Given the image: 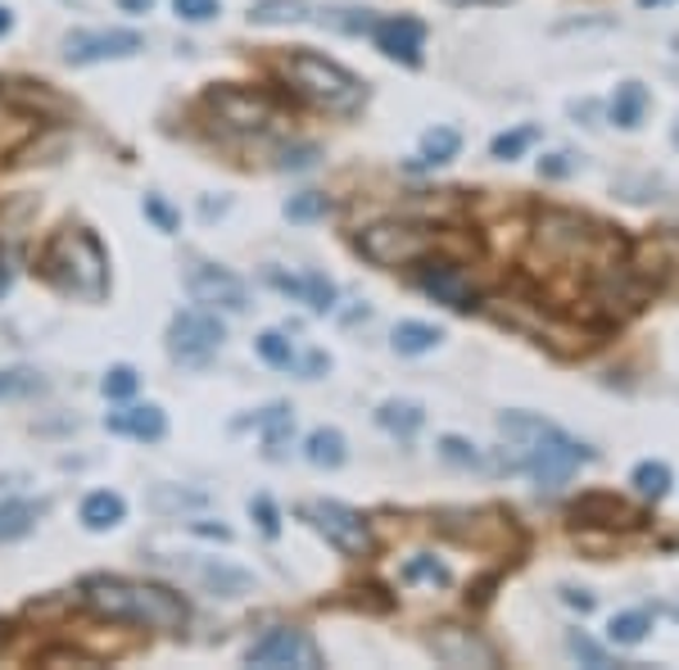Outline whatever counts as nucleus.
<instances>
[{"label": "nucleus", "mask_w": 679, "mask_h": 670, "mask_svg": "<svg viewBox=\"0 0 679 670\" xmlns=\"http://www.w3.org/2000/svg\"><path fill=\"white\" fill-rule=\"evenodd\" d=\"M675 146H679V127H675Z\"/></svg>", "instance_id": "09e8293b"}, {"label": "nucleus", "mask_w": 679, "mask_h": 670, "mask_svg": "<svg viewBox=\"0 0 679 670\" xmlns=\"http://www.w3.org/2000/svg\"><path fill=\"white\" fill-rule=\"evenodd\" d=\"M430 652L440 657L445 666H499V652L484 643L480 635L471 630H458V626H440L430 635Z\"/></svg>", "instance_id": "2eb2a0df"}, {"label": "nucleus", "mask_w": 679, "mask_h": 670, "mask_svg": "<svg viewBox=\"0 0 679 670\" xmlns=\"http://www.w3.org/2000/svg\"><path fill=\"white\" fill-rule=\"evenodd\" d=\"M579 168V159L575 155H549V159H540V177H549V181H562V177H571Z\"/></svg>", "instance_id": "58836bf2"}, {"label": "nucleus", "mask_w": 679, "mask_h": 670, "mask_svg": "<svg viewBox=\"0 0 679 670\" xmlns=\"http://www.w3.org/2000/svg\"><path fill=\"white\" fill-rule=\"evenodd\" d=\"M186 291H190V300H196V304H209V308H227V313H246L250 308V285L240 281L236 272L213 268V263L190 268Z\"/></svg>", "instance_id": "f8f14e48"}, {"label": "nucleus", "mask_w": 679, "mask_h": 670, "mask_svg": "<svg viewBox=\"0 0 679 670\" xmlns=\"http://www.w3.org/2000/svg\"><path fill=\"white\" fill-rule=\"evenodd\" d=\"M440 341H445V331L430 326V322H399L395 335H390L395 354H404V358H421V354H430Z\"/></svg>", "instance_id": "393cba45"}, {"label": "nucleus", "mask_w": 679, "mask_h": 670, "mask_svg": "<svg viewBox=\"0 0 679 670\" xmlns=\"http://www.w3.org/2000/svg\"><path fill=\"white\" fill-rule=\"evenodd\" d=\"M639 6H648V10H652V6H670V0H639Z\"/></svg>", "instance_id": "de8ad7c7"}, {"label": "nucleus", "mask_w": 679, "mask_h": 670, "mask_svg": "<svg viewBox=\"0 0 679 670\" xmlns=\"http://www.w3.org/2000/svg\"><path fill=\"white\" fill-rule=\"evenodd\" d=\"M173 10L186 19V23H209L222 14V0H173Z\"/></svg>", "instance_id": "4c0bfd02"}, {"label": "nucleus", "mask_w": 679, "mask_h": 670, "mask_svg": "<svg viewBox=\"0 0 679 670\" xmlns=\"http://www.w3.org/2000/svg\"><path fill=\"white\" fill-rule=\"evenodd\" d=\"M41 390H45V380L32 367H6L0 371V399H32Z\"/></svg>", "instance_id": "c85d7f7f"}, {"label": "nucleus", "mask_w": 679, "mask_h": 670, "mask_svg": "<svg viewBox=\"0 0 679 670\" xmlns=\"http://www.w3.org/2000/svg\"><path fill=\"white\" fill-rule=\"evenodd\" d=\"M399 580H404V585H421V580H426V585H440V589H445L453 576H449L445 562H435V557H412V562L399 570Z\"/></svg>", "instance_id": "473e14b6"}, {"label": "nucleus", "mask_w": 679, "mask_h": 670, "mask_svg": "<svg viewBox=\"0 0 679 670\" xmlns=\"http://www.w3.org/2000/svg\"><path fill=\"white\" fill-rule=\"evenodd\" d=\"M250 512L259 516V525H263V535H268V540H276V535H281V521H276V507H272L268 499H254V503H250Z\"/></svg>", "instance_id": "ea45409f"}, {"label": "nucleus", "mask_w": 679, "mask_h": 670, "mask_svg": "<svg viewBox=\"0 0 679 670\" xmlns=\"http://www.w3.org/2000/svg\"><path fill=\"white\" fill-rule=\"evenodd\" d=\"M648 630H652V611H644V607L616 611L607 620V643H616V648H639L648 639Z\"/></svg>", "instance_id": "bb28decb"}, {"label": "nucleus", "mask_w": 679, "mask_h": 670, "mask_svg": "<svg viewBox=\"0 0 679 670\" xmlns=\"http://www.w3.org/2000/svg\"><path fill=\"white\" fill-rule=\"evenodd\" d=\"M644 118H648V86L644 82H620L616 95H612V123L635 132Z\"/></svg>", "instance_id": "412c9836"}, {"label": "nucleus", "mask_w": 679, "mask_h": 670, "mask_svg": "<svg viewBox=\"0 0 679 670\" xmlns=\"http://www.w3.org/2000/svg\"><path fill=\"white\" fill-rule=\"evenodd\" d=\"M140 51H145V36L136 28H82L64 36L69 64H105V60H127Z\"/></svg>", "instance_id": "0eeeda50"}, {"label": "nucleus", "mask_w": 679, "mask_h": 670, "mask_svg": "<svg viewBox=\"0 0 679 670\" xmlns=\"http://www.w3.org/2000/svg\"><path fill=\"white\" fill-rule=\"evenodd\" d=\"M304 458H309L313 467H322V471L345 467V458H349V449H345V436H340L335 426H317L313 436L304 440Z\"/></svg>", "instance_id": "5701e85b"}, {"label": "nucleus", "mask_w": 679, "mask_h": 670, "mask_svg": "<svg viewBox=\"0 0 679 670\" xmlns=\"http://www.w3.org/2000/svg\"><path fill=\"white\" fill-rule=\"evenodd\" d=\"M118 6H123V10H136V14H145V10L155 6V0H118Z\"/></svg>", "instance_id": "c03bdc74"}, {"label": "nucleus", "mask_w": 679, "mask_h": 670, "mask_svg": "<svg viewBox=\"0 0 679 670\" xmlns=\"http://www.w3.org/2000/svg\"><path fill=\"white\" fill-rule=\"evenodd\" d=\"M458 150H462V136H458L453 127H430V132L421 136V159H426V164H449Z\"/></svg>", "instance_id": "7c9ffc66"}, {"label": "nucleus", "mask_w": 679, "mask_h": 670, "mask_svg": "<svg viewBox=\"0 0 679 670\" xmlns=\"http://www.w3.org/2000/svg\"><path fill=\"white\" fill-rule=\"evenodd\" d=\"M300 516L335 553H345V557H367L372 553V525H367L363 512H354L345 503H331V499H317V503H304Z\"/></svg>", "instance_id": "423d86ee"}, {"label": "nucleus", "mask_w": 679, "mask_h": 670, "mask_svg": "<svg viewBox=\"0 0 679 670\" xmlns=\"http://www.w3.org/2000/svg\"><path fill=\"white\" fill-rule=\"evenodd\" d=\"M421 421H426V412H421V404H412V399H385V404L376 408V426L390 430L395 440H412L417 430H421Z\"/></svg>", "instance_id": "aec40b11"}, {"label": "nucleus", "mask_w": 679, "mask_h": 670, "mask_svg": "<svg viewBox=\"0 0 679 670\" xmlns=\"http://www.w3.org/2000/svg\"><path fill=\"white\" fill-rule=\"evenodd\" d=\"M136 386H140V376H136L132 367H109V371H105V380H101L105 399H132V395H136Z\"/></svg>", "instance_id": "e433bc0d"}, {"label": "nucleus", "mask_w": 679, "mask_h": 670, "mask_svg": "<svg viewBox=\"0 0 679 670\" xmlns=\"http://www.w3.org/2000/svg\"><path fill=\"white\" fill-rule=\"evenodd\" d=\"M41 272L51 276L64 295H73V300L101 304L109 295V259H105V245L95 241L91 231H82V227L60 231L55 241L45 245Z\"/></svg>", "instance_id": "7ed1b4c3"}, {"label": "nucleus", "mask_w": 679, "mask_h": 670, "mask_svg": "<svg viewBox=\"0 0 679 670\" xmlns=\"http://www.w3.org/2000/svg\"><path fill=\"white\" fill-rule=\"evenodd\" d=\"M41 516H45V503H36V499H6V503H0V544L32 535Z\"/></svg>", "instance_id": "6ab92c4d"}, {"label": "nucleus", "mask_w": 679, "mask_h": 670, "mask_svg": "<svg viewBox=\"0 0 679 670\" xmlns=\"http://www.w3.org/2000/svg\"><path fill=\"white\" fill-rule=\"evenodd\" d=\"M309 19H313L309 0H259V6H250V23L259 28H290V23H309Z\"/></svg>", "instance_id": "b1692460"}, {"label": "nucleus", "mask_w": 679, "mask_h": 670, "mask_svg": "<svg viewBox=\"0 0 679 670\" xmlns=\"http://www.w3.org/2000/svg\"><path fill=\"white\" fill-rule=\"evenodd\" d=\"M453 6H503V0H453Z\"/></svg>", "instance_id": "49530a36"}, {"label": "nucleus", "mask_w": 679, "mask_h": 670, "mask_svg": "<svg viewBox=\"0 0 679 670\" xmlns=\"http://www.w3.org/2000/svg\"><path fill=\"white\" fill-rule=\"evenodd\" d=\"M629 485H635V494H639V499L661 503V499L670 494V467L648 458V462H639V467H635V475H629Z\"/></svg>", "instance_id": "cd10ccee"}, {"label": "nucleus", "mask_w": 679, "mask_h": 670, "mask_svg": "<svg viewBox=\"0 0 679 670\" xmlns=\"http://www.w3.org/2000/svg\"><path fill=\"white\" fill-rule=\"evenodd\" d=\"M227 326L213 313H177L168 322V354L177 363H205L222 349Z\"/></svg>", "instance_id": "6e6552de"}, {"label": "nucleus", "mask_w": 679, "mask_h": 670, "mask_svg": "<svg viewBox=\"0 0 679 670\" xmlns=\"http://www.w3.org/2000/svg\"><path fill=\"white\" fill-rule=\"evenodd\" d=\"M259 430H263V449H268V458H281L285 444H290V436H295V412H290L285 404H272V408L259 412Z\"/></svg>", "instance_id": "a878e982"}, {"label": "nucleus", "mask_w": 679, "mask_h": 670, "mask_svg": "<svg viewBox=\"0 0 679 670\" xmlns=\"http://www.w3.org/2000/svg\"><path fill=\"white\" fill-rule=\"evenodd\" d=\"M499 430L516 444L512 467L530 471V481H535L540 490H562L579 467L594 462L589 444H579L562 426H553L535 412H508V417H499Z\"/></svg>", "instance_id": "f257e3e1"}, {"label": "nucleus", "mask_w": 679, "mask_h": 670, "mask_svg": "<svg viewBox=\"0 0 679 670\" xmlns=\"http://www.w3.org/2000/svg\"><path fill=\"white\" fill-rule=\"evenodd\" d=\"M281 77L295 86L309 105L326 109V114H358L363 101H367V86L326 55H313V51H295L281 60Z\"/></svg>", "instance_id": "20e7f679"}, {"label": "nucleus", "mask_w": 679, "mask_h": 670, "mask_svg": "<svg viewBox=\"0 0 679 670\" xmlns=\"http://www.w3.org/2000/svg\"><path fill=\"white\" fill-rule=\"evenodd\" d=\"M123 516H127L123 494L95 490V494L82 499V525H86V531H114V525H123Z\"/></svg>", "instance_id": "4be33fe9"}, {"label": "nucleus", "mask_w": 679, "mask_h": 670, "mask_svg": "<svg viewBox=\"0 0 679 670\" xmlns=\"http://www.w3.org/2000/svg\"><path fill=\"white\" fill-rule=\"evenodd\" d=\"M566 648H571V657H579V661H585V666H594V670H607L612 666V657H607V648H598L589 635H566Z\"/></svg>", "instance_id": "c9c22d12"}, {"label": "nucleus", "mask_w": 679, "mask_h": 670, "mask_svg": "<svg viewBox=\"0 0 679 670\" xmlns=\"http://www.w3.org/2000/svg\"><path fill=\"white\" fill-rule=\"evenodd\" d=\"M440 458H445L449 467H462V471H480V467H484V453H480L471 440H462V436H445V440H440Z\"/></svg>", "instance_id": "f704fd0d"}, {"label": "nucleus", "mask_w": 679, "mask_h": 670, "mask_svg": "<svg viewBox=\"0 0 679 670\" xmlns=\"http://www.w3.org/2000/svg\"><path fill=\"white\" fill-rule=\"evenodd\" d=\"M372 41L380 55H390L408 69L421 64V51H426V23L412 19V14H390V19H376L372 23Z\"/></svg>", "instance_id": "ddd939ff"}, {"label": "nucleus", "mask_w": 679, "mask_h": 670, "mask_svg": "<svg viewBox=\"0 0 679 670\" xmlns=\"http://www.w3.org/2000/svg\"><path fill=\"white\" fill-rule=\"evenodd\" d=\"M540 140V127H516V132H499L494 140H490V155L499 159V164H512V159H521L530 146Z\"/></svg>", "instance_id": "c756f323"}, {"label": "nucleus", "mask_w": 679, "mask_h": 670, "mask_svg": "<svg viewBox=\"0 0 679 670\" xmlns=\"http://www.w3.org/2000/svg\"><path fill=\"white\" fill-rule=\"evenodd\" d=\"M82 603L95 616L123 620V626H140V630H181L186 616H190L181 594H173L164 585L123 580V576H91V580H82Z\"/></svg>", "instance_id": "f03ea898"}, {"label": "nucleus", "mask_w": 679, "mask_h": 670, "mask_svg": "<svg viewBox=\"0 0 679 670\" xmlns=\"http://www.w3.org/2000/svg\"><path fill=\"white\" fill-rule=\"evenodd\" d=\"M254 349H259V358H263L268 367H281V371H290V367H295V363H300L295 345H290V341H285V335H281V331H263V335H259V341H254Z\"/></svg>", "instance_id": "2f4dec72"}, {"label": "nucleus", "mask_w": 679, "mask_h": 670, "mask_svg": "<svg viewBox=\"0 0 679 670\" xmlns=\"http://www.w3.org/2000/svg\"><path fill=\"white\" fill-rule=\"evenodd\" d=\"M331 213V200L322 196V190H304V196H290L285 200V218L290 222H317Z\"/></svg>", "instance_id": "72a5a7b5"}, {"label": "nucleus", "mask_w": 679, "mask_h": 670, "mask_svg": "<svg viewBox=\"0 0 679 670\" xmlns=\"http://www.w3.org/2000/svg\"><path fill=\"white\" fill-rule=\"evenodd\" d=\"M435 241H440V235L430 227H417V222H372L358 235V250L376 268H412V263L430 259Z\"/></svg>", "instance_id": "39448f33"}, {"label": "nucleus", "mask_w": 679, "mask_h": 670, "mask_svg": "<svg viewBox=\"0 0 679 670\" xmlns=\"http://www.w3.org/2000/svg\"><path fill=\"white\" fill-rule=\"evenodd\" d=\"M105 426L114 430V436H127V440H164L168 436V417L164 408L155 404H136V408H123V412H109Z\"/></svg>", "instance_id": "dca6fc26"}, {"label": "nucleus", "mask_w": 679, "mask_h": 670, "mask_svg": "<svg viewBox=\"0 0 679 670\" xmlns=\"http://www.w3.org/2000/svg\"><path fill=\"white\" fill-rule=\"evenodd\" d=\"M196 580H200L213 598H246V594H254V576H250V570H240V566H231V562H218V557L196 562Z\"/></svg>", "instance_id": "f3484780"}, {"label": "nucleus", "mask_w": 679, "mask_h": 670, "mask_svg": "<svg viewBox=\"0 0 679 670\" xmlns=\"http://www.w3.org/2000/svg\"><path fill=\"white\" fill-rule=\"evenodd\" d=\"M10 28H14V19H10V10H6V6H0V36H6Z\"/></svg>", "instance_id": "a18cd8bd"}, {"label": "nucleus", "mask_w": 679, "mask_h": 670, "mask_svg": "<svg viewBox=\"0 0 679 670\" xmlns=\"http://www.w3.org/2000/svg\"><path fill=\"white\" fill-rule=\"evenodd\" d=\"M246 661H250V666H263V670H285V666L317 670V666H322V652H317V643H313L304 630L276 626V630H268L259 643H250Z\"/></svg>", "instance_id": "1a4fd4ad"}, {"label": "nucleus", "mask_w": 679, "mask_h": 670, "mask_svg": "<svg viewBox=\"0 0 679 670\" xmlns=\"http://www.w3.org/2000/svg\"><path fill=\"white\" fill-rule=\"evenodd\" d=\"M145 213H150V218L159 222V231H177V213H173L159 196H145Z\"/></svg>", "instance_id": "a19ab883"}, {"label": "nucleus", "mask_w": 679, "mask_h": 670, "mask_svg": "<svg viewBox=\"0 0 679 670\" xmlns=\"http://www.w3.org/2000/svg\"><path fill=\"white\" fill-rule=\"evenodd\" d=\"M209 109L236 127V132H263L276 118V105L268 101L263 91H246V86H218L209 91Z\"/></svg>", "instance_id": "9b49d317"}, {"label": "nucleus", "mask_w": 679, "mask_h": 670, "mask_svg": "<svg viewBox=\"0 0 679 670\" xmlns=\"http://www.w3.org/2000/svg\"><path fill=\"white\" fill-rule=\"evenodd\" d=\"M417 285H421V291H426L435 304H445V308H453V313H471V308H480L476 281H471L453 259H421Z\"/></svg>", "instance_id": "9d476101"}, {"label": "nucleus", "mask_w": 679, "mask_h": 670, "mask_svg": "<svg viewBox=\"0 0 679 670\" xmlns=\"http://www.w3.org/2000/svg\"><path fill=\"white\" fill-rule=\"evenodd\" d=\"M263 281L272 285L276 295L295 300V304H309L313 313H331L335 308V281L322 276V272H285V268H263Z\"/></svg>", "instance_id": "4468645a"}, {"label": "nucleus", "mask_w": 679, "mask_h": 670, "mask_svg": "<svg viewBox=\"0 0 679 670\" xmlns=\"http://www.w3.org/2000/svg\"><path fill=\"white\" fill-rule=\"evenodd\" d=\"M10 291V250H0V295Z\"/></svg>", "instance_id": "37998d69"}, {"label": "nucleus", "mask_w": 679, "mask_h": 670, "mask_svg": "<svg viewBox=\"0 0 679 670\" xmlns=\"http://www.w3.org/2000/svg\"><path fill=\"white\" fill-rule=\"evenodd\" d=\"M562 598H566L571 607H579V611H594V594H579V589H562Z\"/></svg>", "instance_id": "79ce46f5"}, {"label": "nucleus", "mask_w": 679, "mask_h": 670, "mask_svg": "<svg viewBox=\"0 0 679 670\" xmlns=\"http://www.w3.org/2000/svg\"><path fill=\"white\" fill-rule=\"evenodd\" d=\"M571 516H575L579 525H603V531H620V525H635V521H639L616 494H589V499H579V503L571 507Z\"/></svg>", "instance_id": "a211bd4d"}]
</instances>
